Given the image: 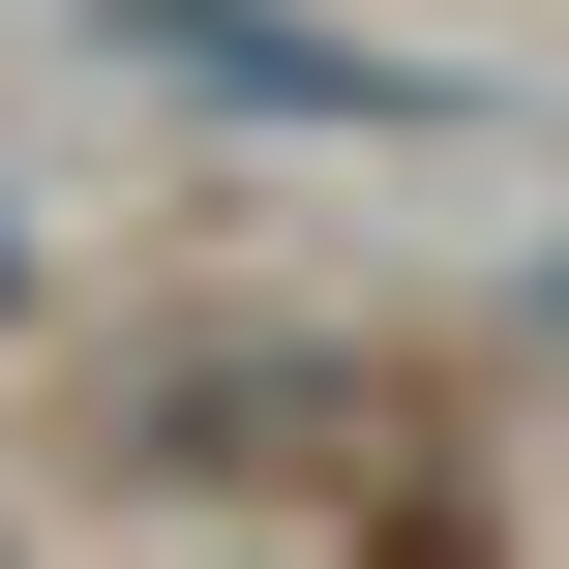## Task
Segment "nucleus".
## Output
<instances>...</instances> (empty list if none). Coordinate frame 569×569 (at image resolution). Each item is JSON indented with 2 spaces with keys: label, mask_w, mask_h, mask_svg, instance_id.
<instances>
[{
  "label": "nucleus",
  "mask_w": 569,
  "mask_h": 569,
  "mask_svg": "<svg viewBox=\"0 0 569 569\" xmlns=\"http://www.w3.org/2000/svg\"><path fill=\"white\" fill-rule=\"evenodd\" d=\"M120 60H150V90H270V120H450L420 60H330V30H270V0H120Z\"/></svg>",
  "instance_id": "1"
},
{
  "label": "nucleus",
  "mask_w": 569,
  "mask_h": 569,
  "mask_svg": "<svg viewBox=\"0 0 569 569\" xmlns=\"http://www.w3.org/2000/svg\"><path fill=\"white\" fill-rule=\"evenodd\" d=\"M0 300H30V240H0Z\"/></svg>",
  "instance_id": "2"
}]
</instances>
